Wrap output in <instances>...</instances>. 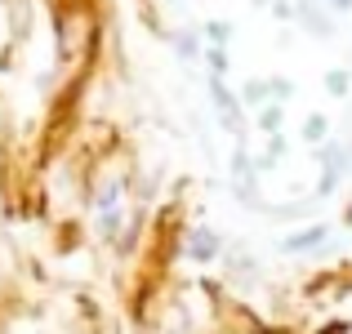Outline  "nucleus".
<instances>
[{
	"mask_svg": "<svg viewBox=\"0 0 352 334\" xmlns=\"http://www.w3.org/2000/svg\"><path fill=\"white\" fill-rule=\"evenodd\" d=\"M312 241H321V232H303V236H294L290 245H312Z\"/></svg>",
	"mask_w": 352,
	"mask_h": 334,
	"instance_id": "1",
	"label": "nucleus"
}]
</instances>
